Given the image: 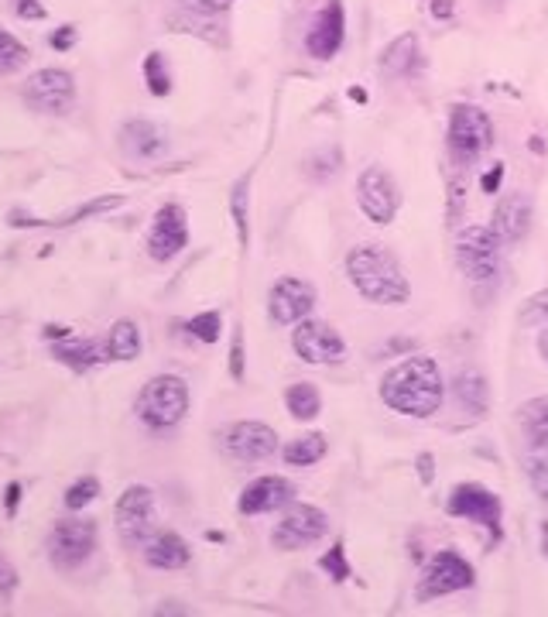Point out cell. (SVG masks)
<instances>
[{"instance_id":"1","label":"cell","mask_w":548,"mask_h":617,"mask_svg":"<svg viewBox=\"0 0 548 617\" xmlns=\"http://www.w3.org/2000/svg\"><path fill=\"white\" fill-rule=\"evenodd\" d=\"M442 398H446V384H442L439 364L422 354L394 364L381 381V402L408 419H429L442 408Z\"/></svg>"},{"instance_id":"2","label":"cell","mask_w":548,"mask_h":617,"mask_svg":"<svg viewBox=\"0 0 548 617\" xmlns=\"http://www.w3.org/2000/svg\"><path fill=\"white\" fill-rule=\"evenodd\" d=\"M346 278L360 292V299L374 306H405L411 299L408 275L398 258L384 244H357L346 254Z\"/></svg>"},{"instance_id":"3","label":"cell","mask_w":548,"mask_h":617,"mask_svg":"<svg viewBox=\"0 0 548 617\" xmlns=\"http://www.w3.org/2000/svg\"><path fill=\"white\" fill-rule=\"evenodd\" d=\"M137 419L155 432H168L175 429L189 412V384H185L179 374H158L141 388L134 405Z\"/></svg>"},{"instance_id":"4","label":"cell","mask_w":548,"mask_h":617,"mask_svg":"<svg viewBox=\"0 0 548 617\" xmlns=\"http://www.w3.org/2000/svg\"><path fill=\"white\" fill-rule=\"evenodd\" d=\"M456 264L473 285H487L501 271V240L494 227H466L456 237Z\"/></svg>"},{"instance_id":"5","label":"cell","mask_w":548,"mask_h":617,"mask_svg":"<svg viewBox=\"0 0 548 617\" xmlns=\"http://www.w3.org/2000/svg\"><path fill=\"white\" fill-rule=\"evenodd\" d=\"M446 141H449V155L459 165H470L494 144V124H490V117L480 107L459 103V107H453V114H449Z\"/></svg>"},{"instance_id":"6","label":"cell","mask_w":548,"mask_h":617,"mask_svg":"<svg viewBox=\"0 0 548 617\" xmlns=\"http://www.w3.org/2000/svg\"><path fill=\"white\" fill-rule=\"evenodd\" d=\"M96 522L90 518H62L48 532V559L59 573H76L96 549Z\"/></svg>"},{"instance_id":"7","label":"cell","mask_w":548,"mask_h":617,"mask_svg":"<svg viewBox=\"0 0 548 617\" xmlns=\"http://www.w3.org/2000/svg\"><path fill=\"white\" fill-rule=\"evenodd\" d=\"M326 532L329 518L322 508H316V504H285V515L274 525L271 542L281 552H302L326 539Z\"/></svg>"},{"instance_id":"8","label":"cell","mask_w":548,"mask_h":617,"mask_svg":"<svg viewBox=\"0 0 548 617\" xmlns=\"http://www.w3.org/2000/svg\"><path fill=\"white\" fill-rule=\"evenodd\" d=\"M473 583H477V573H473V566L466 563L459 552L442 549V552H435L432 563L425 566L422 580H418L415 597L418 600L449 597V594H459V590H470Z\"/></svg>"},{"instance_id":"9","label":"cell","mask_w":548,"mask_h":617,"mask_svg":"<svg viewBox=\"0 0 548 617\" xmlns=\"http://www.w3.org/2000/svg\"><path fill=\"white\" fill-rule=\"evenodd\" d=\"M114 518H117L120 539L131 549H141L151 539V532H155V491L144 484H131L120 494Z\"/></svg>"},{"instance_id":"10","label":"cell","mask_w":548,"mask_h":617,"mask_svg":"<svg viewBox=\"0 0 548 617\" xmlns=\"http://www.w3.org/2000/svg\"><path fill=\"white\" fill-rule=\"evenodd\" d=\"M24 100L31 110L48 117H62L76 103V79L66 69H38L35 76L24 83Z\"/></svg>"},{"instance_id":"11","label":"cell","mask_w":548,"mask_h":617,"mask_svg":"<svg viewBox=\"0 0 548 617\" xmlns=\"http://www.w3.org/2000/svg\"><path fill=\"white\" fill-rule=\"evenodd\" d=\"M357 206H360V213H364L370 223H381V227H388V223H394V216H398V206H401L398 182H394L381 165L364 168V172H360V179H357Z\"/></svg>"},{"instance_id":"12","label":"cell","mask_w":548,"mask_h":617,"mask_svg":"<svg viewBox=\"0 0 548 617\" xmlns=\"http://www.w3.org/2000/svg\"><path fill=\"white\" fill-rule=\"evenodd\" d=\"M446 511L453 518H463V522H473V525H483L490 532V539H501V498H497L494 491H487V487L480 484H459L453 487V494H449L446 501Z\"/></svg>"},{"instance_id":"13","label":"cell","mask_w":548,"mask_h":617,"mask_svg":"<svg viewBox=\"0 0 548 617\" xmlns=\"http://www.w3.org/2000/svg\"><path fill=\"white\" fill-rule=\"evenodd\" d=\"M316 285L305 282V278H295V275H285L278 278V282L271 285L268 292V316L274 326H295L302 323V319L312 316V309H316Z\"/></svg>"},{"instance_id":"14","label":"cell","mask_w":548,"mask_h":617,"mask_svg":"<svg viewBox=\"0 0 548 617\" xmlns=\"http://www.w3.org/2000/svg\"><path fill=\"white\" fill-rule=\"evenodd\" d=\"M220 446H223V453L233 456L237 463H261L278 453V432H274L268 422L244 419L220 432Z\"/></svg>"},{"instance_id":"15","label":"cell","mask_w":548,"mask_h":617,"mask_svg":"<svg viewBox=\"0 0 548 617\" xmlns=\"http://www.w3.org/2000/svg\"><path fill=\"white\" fill-rule=\"evenodd\" d=\"M292 347L305 364H340L346 357V340L326 319H302L292 330Z\"/></svg>"},{"instance_id":"16","label":"cell","mask_w":548,"mask_h":617,"mask_svg":"<svg viewBox=\"0 0 548 617\" xmlns=\"http://www.w3.org/2000/svg\"><path fill=\"white\" fill-rule=\"evenodd\" d=\"M189 247V220L179 203H165L151 220L148 230V258L158 264L175 261Z\"/></svg>"},{"instance_id":"17","label":"cell","mask_w":548,"mask_h":617,"mask_svg":"<svg viewBox=\"0 0 548 617\" xmlns=\"http://www.w3.org/2000/svg\"><path fill=\"white\" fill-rule=\"evenodd\" d=\"M343 38H346L343 0H326V7L316 14V21L309 24V31H305V52H309L312 59L326 62L343 48Z\"/></svg>"},{"instance_id":"18","label":"cell","mask_w":548,"mask_h":617,"mask_svg":"<svg viewBox=\"0 0 548 617\" xmlns=\"http://www.w3.org/2000/svg\"><path fill=\"white\" fill-rule=\"evenodd\" d=\"M292 498H295L292 480L278 474H264L244 487L237 508L240 515H271V511H281L285 504H292Z\"/></svg>"},{"instance_id":"19","label":"cell","mask_w":548,"mask_h":617,"mask_svg":"<svg viewBox=\"0 0 548 617\" xmlns=\"http://www.w3.org/2000/svg\"><path fill=\"white\" fill-rule=\"evenodd\" d=\"M535 220V203L528 192H507L494 210V234L501 244H521Z\"/></svg>"},{"instance_id":"20","label":"cell","mask_w":548,"mask_h":617,"mask_svg":"<svg viewBox=\"0 0 548 617\" xmlns=\"http://www.w3.org/2000/svg\"><path fill=\"white\" fill-rule=\"evenodd\" d=\"M120 148L134 162H151V158H161L168 151V134L151 120H127L120 127Z\"/></svg>"},{"instance_id":"21","label":"cell","mask_w":548,"mask_h":617,"mask_svg":"<svg viewBox=\"0 0 548 617\" xmlns=\"http://www.w3.org/2000/svg\"><path fill=\"white\" fill-rule=\"evenodd\" d=\"M141 549H144V563H148L151 570H165V573L185 570L192 559L189 542H185L179 532H151V539L144 542Z\"/></svg>"},{"instance_id":"22","label":"cell","mask_w":548,"mask_h":617,"mask_svg":"<svg viewBox=\"0 0 548 617\" xmlns=\"http://www.w3.org/2000/svg\"><path fill=\"white\" fill-rule=\"evenodd\" d=\"M52 354L59 364H66L72 367V371H90V367L96 364H103V360H110L107 357V347H100L96 340H72V336H66V340H59L52 347Z\"/></svg>"},{"instance_id":"23","label":"cell","mask_w":548,"mask_h":617,"mask_svg":"<svg viewBox=\"0 0 548 617\" xmlns=\"http://www.w3.org/2000/svg\"><path fill=\"white\" fill-rule=\"evenodd\" d=\"M418 62H422V52H418V38L405 31V35H398L394 42L381 52V69L388 72L394 79H405L411 72L418 69Z\"/></svg>"},{"instance_id":"24","label":"cell","mask_w":548,"mask_h":617,"mask_svg":"<svg viewBox=\"0 0 548 617\" xmlns=\"http://www.w3.org/2000/svg\"><path fill=\"white\" fill-rule=\"evenodd\" d=\"M518 426L528 450H548V395L531 398L518 408Z\"/></svg>"},{"instance_id":"25","label":"cell","mask_w":548,"mask_h":617,"mask_svg":"<svg viewBox=\"0 0 548 617\" xmlns=\"http://www.w3.org/2000/svg\"><path fill=\"white\" fill-rule=\"evenodd\" d=\"M124 206V196H96L90 203L76 206L72 213L66 216H55V220H28L24 227H72V223H83V220H93V216H103V213H114Z\"/></svg>"},{"instance_id":"26","label":"cell","mask_w":548,"mask_h":617,"mask_svg":"<svg viewBox=\"0 0 548 617\" xmlns=\"http://www.w3.org/2000/svg\"><path fill=\"white\" fill-rule=\"evenodd\" d=\"M107 357L110 360H137L141 357V330L134 319H117L107 333Z\"/></svg>"},{"instance_id":"27","label":"cell","mask_w":548,"mask_h":617,"mask_svg":"<svg viewBox=\"0 0 548 617\" xmlns=\"http://www.w3.org/2000/svg\"><path fill=\"white\" fill-rule=\"evenodd\" d=\"M326 453H329V443L322 432H305V436L292 439V443L281 450L288 467H316Z\"/></svg>"},{"instance_id":"28","label":"cell","mask_w":548,"mask_h":617,"mask_svg":"<svg viewBox=\"0 0 548 617\" xmlns=\"http://www.w3.org/2000/svg\"><path fill=\"white\" fill-rule=\"evenodd\" d=\"M285 405H288V412H292L298 422H312L322 412V395H319L316 384L298 381V384H292V388L285 391Z\"/></svg>"},{"instance_id":"29","label":"cell","mask_w":548,"mask_h":617,"mask_svg":"<svg viewBox=\"0 0 548 617\" xmlns=\"http://www.w3.org/2000/svg\"><path fill=\"white\" fill-rule=\"evenodd\" d=\"M230 216L237 223L240 247L251 244V175L237 179V186L230 189Z\"/></svg>"},{"instance_id":"30","label":"cell","mask_w":548,"mask_h":617,"mask_svg":"<svg viewBox=\"0 0 548 617\" xmlns=\"http://www.w3.org/2000/svg\"><path fill=\"white\" fill-rule=\"evenodd\" d=\"M456 398H459V405H463L466 412L483 415V412H487V405H490L487 381H483L477 371L459 374V378H456Z\"/></svg>"},{"instance_id":"31","label":"cell","mask_w":548,"mask_h":617,"mask_svg":"<svg viewBox=\"0 0 548 617\" xmlns=\"http://www.w3.org/2000/svg\"><path fill=\"white\" fill-rule=\"evenodd\" d=\"M24 66H28V48H24L21 38L0 28V76H14Z\"/></svg>"},{"instance_id":"32","label":"cell","mask_w":548,"mask_h":617,"mask_svg":"<svg viewBox=\"0 0 548 617\" xmlns=\"http://www.w3.org/2000/svg\"><path fill=\"white\" fill-rule=\"evenodd\" d=\"M144 83H148V90L155 96L172 93V72H168L161 52H148V59H144Z\"/></svg>"},{"instance_id":"33","label":"cell","mask_w":548,"mask_h":617,"mask_svg":"<svg viewBox=\"0 0 548 617\" xmlns=\"http://www.w3.org/2000/svg\"><path fill=\"white\" fill-rule=\"evenodd\" d=\"M100 498V477H93V474H86V477H79L76 484L69 487L66 491V508L69 511H83V508H90V504Z\"/></svg>"},{"instance_id":"34","label":"cell","mask_w":548,"mask_h":617,"mask_svg":"<svg viewBox=\"0 0 548 617\" xmlns=\"http://www.w3.org/2000/svg\"><path fill=\"white\" fill-rule=\"evenodd\" d=\"M189 333L196 336L199 343H216L223 336V316L216 309L199 312V316L189 319Z\"/></svg>"},{"instance_id":"35","label":"cell","mask_w":548,"mask_h":617,"mask_svg":"<svg viewBox=\"0 0 548 617\" xmlns=\"http://www.w3.org/2000/svg\"><path fill=\"white\" fill-rule=\"evenodd\" d=\"M525 463H528L531 487L538 491V498L548 501V450H528Z\"/></svg>"},{"instance_id":"36","label":"cell","mask_w":548,"mask_h":617,"mask_svg":"<svg viewBox=\"0 0 548 617\" xmlns=\"http://www.w3.org/2000/svg\"><path fill=\"white\" fill-rule=\"evenodd\" d=\"M319 570L329 573V580H336V583L350 580V563H346V549L340 546V542L319 559Z\"/></svg>"},{"instance_id":"37","label":"cell","mask_w":548,"mask_h":617,"mask_svg":"<svg viewBox=\"0 0 548 617\" xmlns=\"http://www.w3.org/2000/svg\"><path fill=\"white\" fill-rule=\"evenodd\" d=\"M521 323L525 326H548V288L545 292H535L521 309Z\"/></svg>"},{"instance_id":"38","label":"cell","mask_w":548,"mask_h":617,"mask_svg":"<svg viewBox=\"0 0 548 617\" xmlns=\"http://www.w3.org/2000/svg\"><path fill=\"white\" fill-rule=\"evenodd\" d=\"M244 364H247V354H244V330L237 326V333H233V347H230V378H233V381H244Z\"/></svg>"},{"instance_id":"39","label":"cell","mask_w":548,"mask_h":617,"mask_svg":"<svg viewBox=\"0 0 548 617\" xmlns=\"http://www.w3.org/2000/svg\"><path fill=\"white\" fill-rule=\"evenodd\" d=\"M179 4L192 14H220V11H227L233 0H179Z\"/></svg>"},{"instance_id":"40","label":"cell","mask_w":548,"mask_h":617,"mask_svg":"<svg viewBox=\"0 0 548 617\" xmlns=\"http://www.w3.org/2000/svg\"><path fill=\"white\" fill-rule=\"evenodd\" d=\"M14 587H18V570H14L11 559L0 552V594H11Z\"/></svg>"},{"instance_id":"41","label":"cell","mask_w":548,"mask_h":617,"mask_svg":"<svg viewBox=\"0 0 548 617\" xmlns=\"http://www.w3.org/2000/svg\"><path fill=\"white\" fill-rule=\"evenodd\" d=\"M76 45V28H72V24H66V28H59L52 35V48L55 52H69V48Z\"/></svg>"},{"instance_id":"42","label":"cell","mask_w":548,"mask_h":617,"mask_svg":"<svg viewBox=\"0 0 548 617\" xmlns=\"http://www.w3.org/2000/svg\"><path fill=\"white\" fill-rule=\"evenodd\" d=\"M18 14L24 21H45V7L38 4V0H18Z\"/></svg>"},{"instance_id":"43","label":"cell","mask_w":548,"mask_h":617,"mask_svg":"<svg viewBox=\"0 0 548 617\" xmlns=\"http://www.w3.org/2000/svg\"><path fill=\"white\" fill-rule=\"evenodd\" d=\"M418 477H422V484L429 487L432 480H435V460H432V453H422L418 456Z\"/></svg>"},{"instance_id":"44","label":"cell","mask_w":548,"mask_h":617,"mask_svg":"<svg viewBox=\"0 0 548 617\" xmlns=\"http://www.w3.org/2000/svg\"><path fill=\"white\" fill-rule=\"evenodd\" d=\"M501 179H504V165H494V168H490V172L480 179L483 192H497V186H501Z\"/></svg>"},{"instance_id":"45","label":"cell","mask_w":548,"mask_h":617,"mask_svg":"<svg viewBox=\"0 0 548 617\" xmlns=\"http://www.w3.org/2000/svg\"><path fill=\"white\" fill-rule=\"evenodd\" d=\"M18 501H21V484H11L7 487V515L18 511Z\"/></svg>"},{"instance_id":"46","label":"cell","mask_w":548,"mask_h":617,"mask_svg":"<svg viewBox=\"0 0 548 617\" xmlns=\"http://www.w3.org/2000/svg\"><path fill=\"white\" fill-rule=\"evenodd\" d=\"M432 14L435 18H449L453 14V0H432Z\"/></svg>"},{"instance_id":"47","label":"cell","mask_w":548,"mask_h":617,"mask_svg":"<svg viewBox=\"0 0 548 617\" xmlns=\"http://www.w3.org/2000/svg\"><path fill=\"white\" fill-rule=\"evenodd\" d=\"M45 336H48V340H66V336H69V326H48Z\"/></svg>"},{"instance_id":"48","label":"cell","mask_w":548,"mask_h":617,"mask_svg":"<svg viewBox=\"0 0 548 617\" xmlns=\"http://www.w3.org/2000/svg\"><path fill=\"white\" fill-rule=\"evenodd\" d=\"M538 354H542L548 364V326H542V333H538Z\"/></svg>"},{"instance_id":"49","label":"cell","mask_w":548,"mask_h":617,"mask_svg":"<svg viewBox=\"0 0 548 617\" xmlns=\"http://www.w3.org/2000/svg\"><path fill=\"white\" fill-rule=\"evenodd\" d=\"M542 552H545V559H548V522H542Z\"/></svg>"},{"instance_id":"50","label":"cell","mask_w":548,"mask_h":617,"mask_svg":"<svg viewBox=\"0 0 548 617\" xmlns=\"http://www.w3.org/2000/svg\"><path fill=\"white\" fill-rule=\"evenodd\" d=\"M350 96H353L357 103H367V93H364V90H350Z\"/></svg>"}]
</instances>
